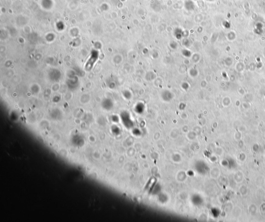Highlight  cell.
Here are the masks:
<instances>
[{"label": "cell", "mask_w": 265, "mask_h": 222, "mask_svg": "<svg viewBox=\"0 0 265 222\" xmlns=\"http://www.w3.org/2000/svg\"><path fill=\"white\" fill-rule=\"evenodd\" d=\"M163 99L165 100H169L172 98V94L169 91H165L162 94Z\"/></svg>", "instance_id": "3957f363"}, {"label": "cell", "mask_w": 265, "mask_h": 222, "mask_svg": "<svg viewBox=\"0 0 265 222\" xmlns=\"http://www.w3.org/2000/svg\"><path fill=\"white\" fill-rule=\"evenodd\" d=\"M100 198L97 195H94L92 196L90 200V207L91 209L97 210L100 207Z\"/></svg>", "instance_id": "6da1fadb"}, {"label": "cell", "mask_w": 265, "mask_h": 222, "mask_svg": "<svg viewBox=\"0 0 265 222\" xmlns=\"http://www.w3.org/2000/svg\"><path fill=\"white\" fill-rule=\"evenodd\" d=\"M97 57H98V54H97V52H92V55L90 58V59L89 60L88 62V63L87 64V65H89V64L91 65H93V64L94 63V62L96 61V60H97Z\"/></svg>", "instance_id": "7a4b0ae2"}]
</instances>
